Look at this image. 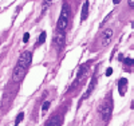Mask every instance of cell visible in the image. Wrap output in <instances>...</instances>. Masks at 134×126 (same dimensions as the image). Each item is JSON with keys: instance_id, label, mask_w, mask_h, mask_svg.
Listing matches in <instances>:
<instances>
[{"instance_id": "7a4b0ae2", "label": "cell", "mask_w": 134, "mask_h": 126, "mask_svg": "<svg viewBox=\"0 0 134 126\" xmlns=\"http://www.w3.org/2000/svg\"><path fill=\"white\" fill-rule=\"evenodd\" d=\"M70 18H71V8H70V4L69 3H63L62 6V11H60V16L58 19V23H57V28L58 31H64L69 26V21H70Z\"/></svg>"}, {"instance_id": "8fae6325", "label": "cell", "mask_w": 134, "mask_h": 126, "mask_svg": "<svg viewBox=\"0 0 134 126\" xmlns=\"http://www.w3.org/2000/svg\"><path fill=\"white\" fill-rule=\"evenodd\" d=\"M46 36H47V34H46V32L43 31V32L40 34L39 39H38V44H43V43H44V40H46Z\"/></svg>"}, {"instance_id": "4fadbf2b", "label": "cell", "mask_w": 134, "mask_h": 126, "mask_svg": "<svg viewBox=\"0 0 134 126\" xmlns=\"http://www.w3.org/2000/svg\"><path fill=\"white\" fill-rule=\"evenodd\" d=\"M23 118H24V113H19L18 117H16V121H15V125H19L21 121H23Z\"/></svg>"}, {"instance_id": "277c9868", "label": "cell", "mask_w": 134, "mask_h": 126, "mask_svg": "<svg viewBox=\"0 0 134 126\" xmlns=\"http://www.w3.org/2000/svg\"><path fill=\"white\" fill-rule=\"evenodd\" d=\"M64 40H66V36H64V31H59L57 35L54 36V44L55 47L58 48V51H60L64 46Z\"/></svg>"}, {"instance_id": "6da1fadb", "label": "cell", "mask_w": 134, "mask_h": 126, "mask_svg": "<svg viewBox=\"0 0 134 126\" xmlns=\"http://www.w3.org/2000/svg\"><path fill=\"white\" fill-rule=\"evenodd\" d=\"M31 62H32V54L30 51L21 52V55L19 56V61L16 63V67L14 70V74H12L14 82H20L24 78V75L28 71V67H30Z\"/></svg>"}, {"instance_id": "5bb4252c", "label": "cell", "mask_w": 134, "mask_h": 126, "mask_svg": "<svg viewBox=\"0 0 134 126\" xmlns=\"http://www.w3.org/2000/svg\"><path fill=\"white\" fill-rule=\"evenodd\" d=\"M125 64H127V66H133V64H134V61H133L131 58H126V59H125Z\"/></svg>"}, {"instance_id": "9c48e42d", "label": "cell", "mask_w": 134, "mask_h": 126, "mask_svg": "<svg viewBox=\"0 0 134 126\" xmlns=\"http://www.w3.org/2000/svg\"><path fill=\"white\" fill-rule=\"evenodd\" d=\"M46 125H47V126H50V125H51V126H59V125H62V118H60L59 116H55V117H52Z\"/></svg>"}, {"instance_id": "3957f363", "label": "cell", "mask_w": 134, "mask_h": 126, "mask_svg": "<svg viewBox=\"0 0 134 126\" xmlns=\"http://www.w3.org/2000/svg\"><path fill=\"white\" fill-rule=\"evenodd\" d=\"M111 109H113V106H111V101L109 99L107 102H105V105L100 107V116H102V119L105 122H107L111 117Z\"/></svg>"}, {"instance_id": "ffe728a7", "label": "cell", "mask_w": 134, "mask_h": 126, "mask_svg": "<svg viewBox=\"0 0 134 126\" xmlns=\"http://www.w3.org/2000/svg\"><path fill=\"white\" fill-rule=\"evenodd\" d=\"M131 27H133V28H134V21H133V23H131Z\"/></svg>"}, {"instance_id": "5b68a950", "label": "cell", "mask_w": 134, "mask_h": 126, "mask_svg": "<svg viewBox=\"0 0 134 126\" xmlns=\"http://www.w3.org/2000/svg\"><path fill=\"white\" fill-rule=\"evenodd\" d=\"M111 39H113V30L111 28L105 30V32L102 34V38H100V46H107Z\"/></svg>"}, {"instance_id": "30bf717a", "label": "cell", "mask_w": 134, "mask_h": 126, "mask_svg": "<svg viewBox=\"0 0 134 126\" xmlns=\"http://www.w3.org/2000/svg\"><path fill=\"white\" fill-rule=\"evenodd\" d=\"M51 3H52V0H44L43 4H42V12H46L47 8L51 6Z\"/></svg>"}, {"instance_id": "8992f818", "label": "cell", "mask_w": 134, "mask_h": 126, "mask_svg": "<svg viewBox=\"0 0 134 126\" xmlns=\"http://www.w3.org/2000/svg\"><path fill=\"white\" fill-rule=\"evenodd\" d=\"M127 89V79L126 78H121L118 81V91L119 95H125V91Z\"/></svg>"}, {"instance_id": "2e32d148", "label": "cell", "mask_w": 134, "mask_h": 126, "mask_svg": "<svg viewBox=\"0 0 134 126\" xmlns=\"http://www.w3.org/2000/svg\"><path fill=\"white\" fill-rule=\"evenodd\" d=\"M111 74H113V68H111V67H109L107 70H106V76H110Z\"/></svg>"}, {"instance_id": "9a60e30c", "label": "cell", "mask_w": 134, "mask_h": 126, "mask_svg": "<svg viewBox=\"0 0 134 126\" xmlns=\"http://www.w3.org/2000/svg\"><path fill=\"white\" fill-rule=\"evenodd\" d=\"M28 39H30V34H28V32H26V34H24V36H23V42H24V43H27V42H28Z\"/></svg>"}, {"instance_id": "7c38bea8", "label": "cell", "mask_w": 134, "mask_h": 126, "mask_svg": "<svg viewBox=\"0 0 134 126\" xmlns=\"http://www.w3.org/2000/svg\"><path fill=\"white\" fill-rule=\"evenodd\" d=\"M50 106H51V102H50V101H46V102H44V103H43V106H42V110H43V113H46V111L50 109Z\"/></svg>"}, {"instance_id": "52a82bcc", "label": "cell", "mask_w": 134, "mask_h": 126, "mask_svg": "<svg viewBox=\"0 0 134 126\" xmlns=\"http://www.w3.org/2000/svg\"><path fill=\"white\" fill-rule=\"evenodd\" d=\"M88 16V0H86L83 7H82V14H81V21H85Z\"/></svg>"}, {"instance_id": "d6986e66", "label": "cell", "mask_w": 134, "mask_h": 126, "mask_svg": "<svg viewBox=\"0 0 134 126\" xmlns=\"http://www.w3.org/2000/svg\"><path fill=\"white\" fill-rule=\"evenodd\" d=\"M131 109H134V99H133V103H131Z\"/></svg>"}, {"instance_id": "e0dca14e", "label": "cell", "mask_w": 134, "mask_h": 126, "mask_svg": "<svg viewBox=\"0 0 134 126\" xmlns=\"http://www.w3.org/2000/svg\"><path fill=\"white\" fill-rule=\"evenodd\" d=\"M129 7L134 9V0H129Z\"/></svg>"}, {"instance_id": "ba28073f", "label": "cell", "mask_w": 134, "mask_h": 126, "mask_svg": "<svg viewBox=\"0 0 134 126\" xmlns=\"http://www.w3.org/2000/svg\"><path fill=\"white\" fill-rule=\"evenodd\" d=\"M95 83H97V78L95 76H93V79H91V82H90V85H88V89H87V91H86V94L83 95V98L82 99H86L88 95L91 94V91L94 90V87H95Z\"/></svg>"}, {"instance_id": "ac0fdd59", "label": "cell", "mask_w": 134, "mask_h": 126, "mask_svg": "<svg viewBox=\"0 0 134 126\" xmlns=\"http://www.w3.org/2000/svg\"><path fill=\"white\" fill-rule=\"evenodd\" d=\"M113 3H114V4H119L121 0H113Z\"/></svg>"}]
</instances>
